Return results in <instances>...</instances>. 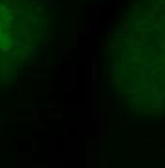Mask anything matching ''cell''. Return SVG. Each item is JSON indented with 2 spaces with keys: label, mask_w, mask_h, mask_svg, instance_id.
Segmentation results:
<instances>
[{
  "label": "cell",
  "mask_w": 165,
  "mask_h": 168,
  "mask_svg": "<svg viewBox=\"0 0 165 168\" xmlns=\"http://www.w3.org/2000/svg\"><path fill=\"white\" fill-rule=\"evenodd\" d=\"M111 51L116 88L129 105L165 106V0H135Z\"/></svg>",
  "instance_id": "1"
},
{
  "label": "cell",
  "mask_w": 165,
  "mask_h": 168,
  "mask_svg": "<svg viewBox=\"0 0 165 168\" xmlns=\"http://www.w3.org/2000/svg\"><path fill=\"white\" fill-rule=\"evenodd\" d=\"M51 30L53 0H0V86L41 56Z\"/></svg>",
  "instance_id": "2"
}]
</instances>
